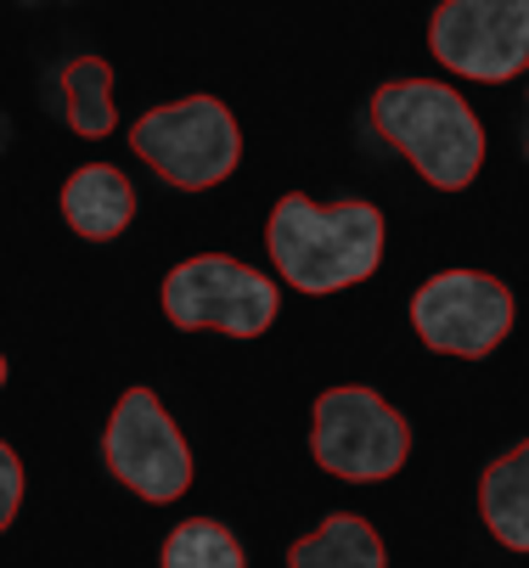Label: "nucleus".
Returning <instances> with one entry per match:
<instances>
[{"mask_svg":"<svg viewBox=\"0 0 529 568\" xmlns=\"http://www.w3.org/2000/svg\"><path fill=\"white\" fill-rule=\"evenodd\" d=\"M265 236L282 282L311 298L366 282L384 260V214L372 203H311L305 192H287Z\"/></svg>","mask_w":529,"mask_h":568,"instance_id":"f257e3e1","label":"nucleus"},{"mask_svg":"<svg viewBox=\"0 0 529 568\" xmlns=\"http://www.w3.org/2000/svg\"><path fill=\"white\" fill-rule=\"evenodd\" d=\"M372 124L389 146H400L417 175L439 192H462L479 181L485 130L479 113L439 79H395L372 97Z\"/></svg>","mask_w":529,"mask_h":568,"instance_id":"f03ea898","label":"nucleus"},{"mask_svg":"<svg viewBox=\"0 0 529 568\" xmlns=\"http://www.w3.org/2000/svg\"><path fill=\"white\" fill-rule=\"evenodd\" d=\"M130 146L181 192H208L237 170L243 130L232 108L214 97H186L170 108H153L130 124Z\"/></svg>","mask_w":529,"mask_h":568,"instance_id":"7ed1b4c3","label":"nucleus"},{"mask_svg":"<svg viewBox=\"0 0 529 568\" xmlns=\"http://www.w3.org/2000/svg\"><path fill=\"white\" fill-rule=\"evenodd\" d=\"M276 304H282L276 282L225 254H197L164 276V315L186 333L260 338L276 321Z\"/></svg>","mask_w":529,"mask_h":568,"instance_id":"20e7f679","label":"nucleus"},{"mask_svg":"<svg viewBox=\"0 0 529 568\" xmlns=\"http://www.w3.org/2000/svg\"><path fill=\"white\" fill-rule=\"evenodd\" d=\"M311 450L333 478L349 484H377L400 473V462L411 456V428L384 394L372 388H327L316 399V428H311Z\"/></svg>","mask_w":529,"mask_h":568,"instance_id":"39448f33","label":"nucleus"},{"mask_svg":"<svg viewBox=\"0 0 529 568\" xmlns=\"http://www.w3.org/2000/svg\"><path fill=\"white\" fill-rule=\"evenodd\" d=\"M102 456H108L113 478L130 484V490L141 501H153V507H164V501L192 490V450H186L181 428L170 423L164 399L153 388H130L113 405Z\"/></svg>","mask_w":529,"mask_h":568,"instance_id":"423d86ee","label":"nucleus"},{"mask_svg":"<svg viewBox=\"0 0 529 568\" xmlns=\"http://www.w3.org/2000/svg\"><path fill=\"white\" fill-rule=\"evenodd\" d=\"M428 51L450 73L501 85L529 68V0H445L428 18Z\"/></svg>","mask_w":529,"mask_h":568,"instance_id":"0eeeda50","label":"nucleus"},{"mask_svg":"<svg viewBox=\"0 0 529 568\" xmlns=\"http://www.w3.org/2000/svg\"><path fill=\"white\" fill-rule=\"evenodd\" d=\"M411 327L439 355L479 361L512 333V293L485 271H445L417 287Z\"/></svg>","mask_w":529,"mask_h":568,"instance_id":"6e6552de","label":"nucleus"},{"mask_svg":"<svg viewBox=\"0 0 529 568\" xmlns=\"http://www.w3.org/2000/svg\"><path fill=\"white\" fill-rule=\"evenodd\" d=\"M135 214V192L113 164H85L73 170L62 186V220L80 231L85 242H113Z\"/></svg>","mask_w":529,"mask_h":568,"instance_id":"1a4fd4ad","label":"nucleus"},{"mask_svg":"<svg viewBox=\"0 0 529 568\" xmlns=\"http://www.w3.org/2000/svg\"><path fill=\"white\" fill-rule=\"evenodd\" d=\"M479 518L507 551H529V439L490 462L479 478Z\"/></svg>","mask_w":529,"mask_h":568,"instance_id":"9d476101","label":"nucleus"},{"mask_svg":"<svg viewBox=\"0 0 529 568\" xmlns=\"http://www.w3.org/2000/svg\"><path fill=\"white\" fill-rule=\"evenodd\" d=\"M287 568H384V540L355 513H333L316 535L287 551Z\"/></svg>","mask_w":529,"mask_h":568,"instance_id":"9b49d317","label":"nucleus"},{"mask_svg":"<svg viewBox=\"0 0 529 568\" xmlns=\"http://www.w3.org/2000/svg\"><path fill=\"white\" fill-rule=\"evenodd\" d=\"M62 97H68V124L80 135H91V141L113 135V124H119V113H113V68L102 57H73L62 68Z\"/></svg>","mask_w":529,"mask_h":568,"instance_id":"f8f14e48","label":"nucleus"},{"mask_svg":"<svg viewBox=\"0 0 529 568\" xmlns=\"http://www.w3.org/2000/svg\"><path fill=\"white\" fill-rule=\"evenodd\" d=\"M164 568H243V546L214 518H192L164 540Z\"/></svg>","mask_w":529,"mask_h":568,"instance_id":"ddd939ff","label":"nucleus"},{"mask_svg":"<svg viewBox=\"0 0 529 568\" xmlns=\"http://www.w3.org/2000/svg\"><path fill=\"white\" fill-rule=\"evenodd\" d=\"M18 507H23V462L7 439H0V529L18 518Z\"/></svg>","mask_w":529,"mask_h":568,"instance_id":"4468645a","label":"nucleus"},{"mask_svg":"<svg viewBox=\"0 0 529 568\" xmlns=\"http://www.w3.org/2000/svg\"><path fill=\"white\" fill-rule=\"evenodd\" d=\"M0 388H7V361H0Z\"/></svg>","mask_w":529,"mask_h":568,"instance_id":"2eb2a0df","label":"nucleus"}]
</instances>
